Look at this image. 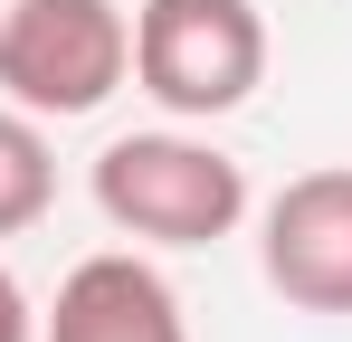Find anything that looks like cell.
<instances>
[{
    "label": "cell",
    "instance_id": "6da1fadb",
    "mask_svg": "<svg viewBox=\"0 0 352 342\" xmlns=\"http://www.w3.org/2000/svg\"><path fill=\"white\" fill-rule=\"evenodd\" d=\"M96 209L133 247H219L248 219V171L190 124H153V133H115L96 171H86Z\"/></svg>",
    "mask_w": 352,
    "mask_h": 342
},
{
    "label": "cell",
    "instance_id": "7a4b0ae2",
    "mask_svg": "<svg viewBox=\"0 0 352 342\" xmlns=\"http://www.w3.org/2000/svg\"><path fill=\"white\" fill-rule=\"evenodd\" d=\"M133 86L172 124H219L267 86L257 0H133Z\"/></svg>",
    "mask_w": 352,
    "mask_h": 342
},
{
    "label": "cell",
    "instance_id": "3957f363",
    "mask_svg": "<svg viewBox=\"0 0 352 342\" xmlns=\"http://www.w3.org/2000/svg\"><path fill=\"white\" fill-rule=\"evenodd\" d=\"M124 76H133L124 0H0V95L38 124L96 114Z\"/></svg>",
    "mask_w": 352,
    "mask_h": 342
},
{
    "label": "cell",
    "instance_id": "277c9868",
    "mask_svg": "<svg viewBox=\"0 0 352 342\" xmlns=\"http://www.w3.org/2000/svg\"><path fill=\"white\" fill-rule=\"evenodd\" d=\"M257 276L295 314H352V162L295 171L257 209Z\"/></svg>",
    "mask_w": 352,
    "mask_h": 342
},
{
    "label": "cell",
    "instance_id": "5b68a950",
    "mask_svg": "<svg viewBox=\"0 0 352 342\" xmlns=\"http://www.w3.org/2000/svg\"><path fill=\"white\" fill-rule=\"evenodd\" d=\"M38 342H190L172 276L143 247H96L58 276V304L38 314Z\"/></svg>",
    "mask_w": 352,
    "mask_h": 342
},
{
    "label": "cell",
    "instance_id": "8992f818",
    "mask_svg": "<svg viewBox=\"0 0 352 342\" xmlns=\"http://www.w3.org/2000/svg\"><path fill=\"white\" fill-rule=\"evenodd\" d=\"M58 200V152H48V124L29 105L0 95V238H29Z\"/></svg>",
    "mask_w": 352,
    "mask_h": 342
},
{
    "label": "cell",
    "instance_id": "52a82bcc",
    "mask_svg": "<svg viewBox=\"0 0 352 342\" xmlns=\"http://www.w3.org/2000/svg\"><path fill=\"white\" fill-rule=\"evenodd\" d=\"M0 342H38V304H29V285L0 266Z\"/></svg>",
    "mask_w": 352,
    "mask_h": 342
}]
</instances>
